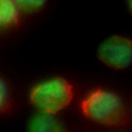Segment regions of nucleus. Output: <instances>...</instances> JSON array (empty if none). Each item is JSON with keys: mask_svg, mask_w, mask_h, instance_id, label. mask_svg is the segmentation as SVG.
Segmentation results:
<instances>
[{"mask_svg": "<svg viewBox=\"0 0 132 132\" xmlns=\"http://www.w3.org/2000/svg\"><path fill=\"white\" fill-rule=\"evenodd\" d=\"M22 11L34 12L42 8L48 0H16Z\"/></svg>", "mask_w": 132, "mask_h": 132, "instance_id": "6", "label": "nucleus"}, {"mask_svg": "<svg viewBox=\"0 0 132 132\" xmlns=\"http://www.w3.org/2000/svg\"><path fill=\"white\" fill-rule=\"evenodd\" d=\"M22 11L16 0H0V28L16 25Z\"/></svg>", "mask_w": 132, "mask_h": 132, "instance_id": "4", "label": "nucleus"}, {"mask_svg": "<svg viewBox=\"0 0 132 132\" xmlns=\"http://www.w3.org/2000/svg\"><path fill=\"white\" fill-rule=\"evenodd\" d=\"M128 5L129 10L132 13V0H128Z\"/></svg>", "mask_w": 132, "mask_h": 132, "instance_id": "8", "label": "nucleus"}, {"mask_svg": "<svg viewBox=\"0 0 132 132\" xmlns=\"http://www.w3.org/2000/svg\"><path fill=\"white\" fill-rule=\"evenodd\" d=\"M55 114L44 112L37 116L31 124V130L40 132H51L60 130V126L54 117Z\"/></svg>", "mask_w": 132, "mask_h": 132, "instance_id": "5", "label": "nucleus"}, {"mask_svg": "<svg viewBox=\"0 0 132 132\" xmlns=\"http://www.w3.org/2000/svg\"><path fill=\"white\" fill-rule=\"evenodd\" d=\"M9 88L6 81L0 77V112L8 106L9 101Z\"/></svg>", "mask_w": 132, "mask_h": 132, "instance_id": "7", "label": "nucleus"}, {"mask_svg": "<svg viewBox=\"0 0 132 132\" xmlns=\"http://www.w3.org/2000/svg\"><path fill=\"white\" fill-rule=\"evenodd\" d=\"M73 94V86L66 79L57 77L36 86L30 100L41 112L55 114L70 104Z\"/></svg>", "mask_w": 132, "mask_h": 132, "instance_id": "2", "label": "nucleus"}, {"mask_svg": "<svg viewBox=\"0 0 132 132\" xmlns=\"http://www.w3.org/2000/svg\"><path fill=\"white\" fill-rule=\"evenodd\" d=\"M97 57L111 69L126 68L132 63V40L121 36H112L99 46Z\"/></svg>", "mask_w": 132, "mask_h": 132, "instance_id": "3", "label": "nucleus"}, {"mask_svg": "<svg viewBox=\"0 0 132 132\" xmlns=\"http://www.w3.org/2000/svg\"><path fill=\"white\" fill-rule=\"evenodd\" d=\"M81 110L89 119L104 125L118 127L127 120L123 99L117 93L98 88L89 93L80 104Z\"/></svg>", "mask_w": 132, "mask_h": 132, "instance_id": "1", "label": "nucleus"}]
</instances>
